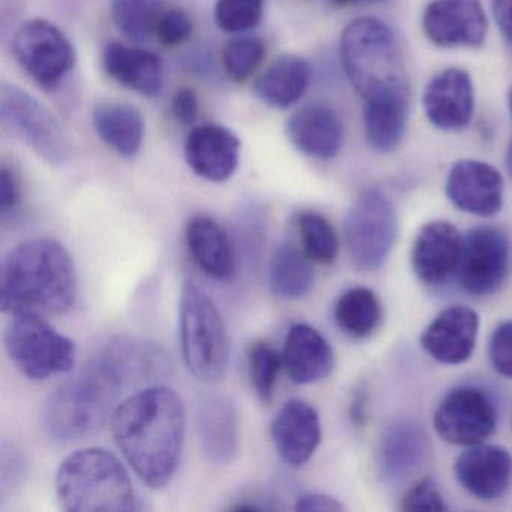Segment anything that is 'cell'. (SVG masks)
Here are the masks:
<instances>
[{"instance_id":"6da1fadb","label":"cell","mask_w":512,"mask_h":512,"mask_svg":"<svg viewBox=\"0 0 512 512\" xmlns=\"http://www.w3.org/2000/svg\"><path fill=\"white\" fill-rule=\"evenodd\" d=\"M112 434L119 451L146 485L161 488L172 481L181 460L185 409L166 386H149L116 407Z\"/></svg>"},{"instance_id":"7a4b0ae2","label":"cell","mask_w":512,"mask_h":512,"mask_svg":"<svg viewBox=\"0 0 512 512\" xmlns=\"http://www.w3.org/2000/svg\"><path fill=\"white\" fill-rule=\"evenodd\" d=\"M79 295L76 266L55 239L22 242L0 266V308L7 314H65Z\"/></svg>"},{"instance_id":"3957f363","label":"cell","mask_w":512,"mask_h":512,"mask_svg":"<svg viewBox=\"0 0 512 512\" xmlns=\"http://www.w3.org/2000/svg\"><path fill=\"white\" fill-rule=\"evenodd\" d=\"M124 389L115 368L98 353L47 397L41 415L44 431L61 443L94 436L112 418Z\"/></svg>"},{"instance_id":"277c9868","label":"cell","mask_w":512,"mask_h":512,"mask_svg":"<svg viewBox=\"0 0 512 512\" xmlns=\"http://www.w3.org/2000/svg\"><path fill=\"white\" fill-rule=\"evenodd\" d=\"M344 73L367 103L410 101V82L400 41L382 20L361 17L346 26L340 40Z\"/></svg>"},{"instance_id":"5b68a950","label":"cell","mask_w":512,"mask_h":512,"mask_svg":"<svg viewBox=\"0 0 512 512\" xmlns=\"http://www.w3.org/2000/svg\"><path fill=\"white\" fill-rule=\"evenodd\" d=\"M56 493L70 512H130L136 493L124 464L104 448L68 455L56 473Z\"/></svg>"},{"instance_id":"8992f818","label":"cell","mask_w":512,"mask_h":512,"mask_svg":"<svg viewBox=\"0 0 512 512\" xmlns=\"http://www.w3.org/2000/svg\"><path fill=\"white\" fill-rule=\"evenodd\" d=\"M179 329L188 371L200 382L214 383L223 379L230 359L226 325L217 305L193 281H187L182 287Z\"/></svg>"},{"instance_id":"52a82bcc","label":"cell","mask_w":512,"mask_h":512,"mask_svg":"<svg viewBox=\"0 0 512 512\" xmlns=\"http://www.w3.org/2000/svg\"><path fill=\"white\" fill-rule=\"evenodd\" d=\"M4 344L8 358L31 380L68 373L76 365V343L62 335L44 314H13Z\"/></svg>"},{"instance_id":"ba28073f","label":"cell","mask_w":512,"mask_h":512,"mask_svg":"<svg viewBox=\"0 0 512 512\" xmlns=\"http://www.w3.org/2000/svg\"><path fill=\"white\" fill-rule=\"evenodd\" d=\"M397 233V212L391 200L380 191H364L347 211L344 239L350 260L359 271L382 268Z\"/></svg>"},{"instance_id":"9c48e42d","label":"cell","mask_w":512,"mask_h":512,"mask_svg":"<svg viewBox=\"0 0 512 512\" xmlns=\"http://www.w3.org/2000/svg\"><path fill=\"white\" fill-rule=\"evenodd\" d=\"M0 121L53 166L70 160V142L58 119L16 85L0 88Z\"/></svg>"},{"instance_id":"30bf717a","label":"cell","mask_w":512,"mask_h":512,"mask_svg":"<svg viewBox=\"0 0 512 512\" xmlns=\"http://www.w3.org/2000/svg\"><path fill=\"white\" fill-rule=\"evenodd\" d=\"M13 55L28 76L46 91L58 89L76 65L73 46L64 32L41 19L29 20L17 29Z\"/></svg>"},{"instance_id":"8fae6325","label":"cell","mask_w":512,"mask_h":512,"mask_svg":"<svg viewBox=\"0 0 512 512\" xmlns=\"http://www.w3.org/2000/svg\"><path fill=\"white\" fill-rule=\"evenodd\" d=\"M509 272V242L497 227L479 226L463 236L458 284L467 295L482 298L502 289Z\"/></svg>"},{"instance_id":"7c38bea8","label":"cell","mask_w":512,"mask_h":512,"mask_svg":"<svg viewBox=\"0 0 512 512\" xmlns=\"http://www.w3.org/2000/svg\"><path fill=\"white\" fill-rule=\"evenodd\" d=\"M497 412L481 389L460 386L446 394L434 413V428L445 442L458 446L484 443L496 430Z\"/></svg>"},{"instance_id":"4fadbf2b","label":"cell","mask_w":512,"mask_h":512,"mask_svg":"<svg viewBox=\"0 0 512 512\" xmlns=\"http://www.w3.org/2000/svg\"><path fill=\"white\" fill-rule=\"evenodd\" d=\"M422 28L443 49H478L487 37L488 20L481 0H433L425 8Z\"/></svg>"},{"instance_id":"5bb4252c","label":"cell","mask_w":512,"mask_h":512,"mask_svg":"<svg viewBox=\"0 0 512 512\" xmlns=\"http://www.w3.org/2000/svg\"><path fill=\"white\" fill-rule=\"evenodd\" d=\"M445 191L449 202L467 214L493 217L502 209V175L482 161H457L449 170Z\"/></svg>"},{"instance_id":"9a60e30c","label":"cell","mask_w":512,"mask_h":512,"mask_svg":"<svg viewBox=\"0 0 512 512\" xmlns=\"http://www.w3.org/2000/svg\"><path fill=\"white\" fill-rule=\"evenodd\" d=\"M425 116L443 131L463 130L472 121L475 94L469 74L448 68L434 76L422 95Z\"/></svg>"},{"instance_id":"2e32d148","label":"cell","mask_w":512,"mask_h":512,"mask_svg":"<svg viewBox=\"0 0 512 512\" xmlns=\"http://www.w3.org/2000/svg\"><path fill=\"white\" fill-rule=\"evenodd\" d=\"M454 472L467 493L490 502L502 497L511 485L512 455L502 446L479 443L458 455Z\"/></svg>"},{"instance_id":"e0dca14e","label":"cell","mask_w":512,"mask_h":512,"mask_svg":"<svg viewBox=\"0 0 512 512\" xmlns=\"http://www.w3.org/2000/svg\"><path fill=\"white\" fill-rule=\"evenodd\" d=\"M271 436L281 460L299 469L310 461L322 439L319 413L305 401H287L272 419Z\"/></svg>"},{"instance_id":"ac0fdd59","label":"cell","mask_w":512,"mask_h":512,"mask_svg":"<svg viewBox=\"0 0 512 512\" xmlns=\"http://www.w3.org/2000/svg\"><path fill=\"white\" fill-rule=\"evenodd\" d=\"M478 329L479 317L472 308L451 305L422 332L421 346L437 362L463 364L472 356Z\"/></svg>"},{"instance_id":"d6986e66","label":"cell","mask_w":512,"mask_h":512,"mask_svg":"<svg viewBox=\"0 0 512 512\" xmlns=\"http://www.w3.org/2000/svg\"><path fill=\"white\" fill-rule=\"evenodd\" d=\"M196 428L203 455L211 463L229 464L238 451V413L221 392H203L196 401Z\"/></svg>"},{"instance_id":"ffe728a7","label":"cell","mask_w":512,"mask_h":512,"mask_svg":"<svg viewBox=\"0 0 512 512\" xmlns=\"http://www.w3.org/2000/svg\"><path fill=\"white\" fill-rule=\"evenodd\" d=\"M463 236L448 221H431L419 230L412 248V268L428 286L445 283L460 262Z\"/></svg>"},{"instance_id":"44dd1931","label":"cell","mask_w":512,"mask_h":512,"mask_svg":"<svg viewBox=\"0 0 512 512\" xmlns=\"http://www.w3.org/2000/svg\"><path fill=\"white\" fill-rule=\"evenodd\" d=\"M241 142L235 133L218 125H200L185 142V160L200 178L224 182L239 166Z\"/></svg>"},{"instance_id":"7402d4cb","label":"cell","mask_w":512,"mask_h":512,"mask_svg":"<svg viewBox=\"0 0 512 512\" xmlns=\"http://www.w3.org/2000/svg\"><path fill=\"white\" fill-rule=\"evenodd\" d=\"M286 133L299 152L316 160H331L344 142L343 121L325 103H310L296 110L287 119Z\"/></svg>"},{"instance_id":"603a6c76","label":"cell","mask_w":512,"mask_h":512,"mask_svg":"<svg viewBox=\"0 0 512 512\" xmlns=\"http://www.w3.org/2000/svg\"><path fill=\"white\" fill-rule=\"evenodd\" d=\"M100 353L115 368L125 388L166 380L173 371L166 350L145 338L116 337Z\"/></svg>"},{"instance_id":"cb8c5ba5","label":"cell","mask_w":512,"mask_h":512,"mask_svg":"<svg viewBox=\"0 0 512 512\" xmlns=\"http://www.w3.org/2000/svg\"><path fill=\"white\" fill-rule=\"evenodd\" d=\"M281 356L287 376L296 385L320 382L334 370L331 344L317 329L305 323H296L287 332Z\"/></svg>"},{"instance_id":"d4e9b609","label":"cell","mask_w":512,"mask_h":512,"mask_svg":"<svg viewBox=\"0 0 512 512\" xmlns=\"http://www.w3.org/2000/svg\"><path fill=\"white\" fill-rule=\"evenodd\" d=\"M103 67L110 79L146 97H155L163 89V59L149 50L122 43L107 44Z\"/></svg>"},{"instance_id":"484cf974","label":"cell","mask_w":512,"mask_h":512,"mask_svg":"<svg viewBox=\"0 0 512 512\" xmlns=\"http://www.w3.org/2000/svg\"><path fill=\"white\" fill-rule=\"evenodd\" d=\"M427 436L412 422H400L389 428L379 449V466L383 478L404 482L424 467L428 455Z\"/></svg>"},{"instance_id":"4316f807","label":"cell","mask_w":512,"mask_h":512,"mask_svg":"<svg viewBox=\"0 0 512 512\" xmlns=\"http://www.w3.org/2000/svg\"><path fill=\"white\" fill-rule=\"evenodd\" d=\"M188 250L196 265L218 281H232L236 274L235 254L229 236L212 218L199 215L188 223Z\"/></svg>"},{"instance_id":"83f0119b","label":"cell","mask_w":512,"mask_h":512,"mask_svg":"<svg viewBox=\"0 0 512 512\" xmlns=\"http://www.w3.org/2000/svg\"><path fill=\"white\" fill-rule=\"evenodd\" d=\"M310 80L311 68L305 59L283 55L257 79L254 94L269 107L289 109L304 97Z\"/></svg>"},{"instance_id":"f1b7e54d","label":"cell","mask_w":512,"mask_h":512,"mask_svg":"<svg viewBox=\"0 0 512 512\" xmlns=\"http://www.w3.org/2000/svg\"><path fill=\"white\" fill-rule=\"evenodd\" d=\"M98 137L122 157H134L142 148L145 121L137 107L125 103H101L92 112Z\"/></svg>"},{"instance_id":"f546056e","label":"cell","mask_w":512,"mask_h":512,"mask_svg":"<svg viewBox=\"0 0 512 512\" xmlns=\"http://www.w3.org/2000/svg\"><path fill=\"white\" fill-rule=\"evenodd\" d=\"M310 257L292 242H284L272 256L269 286L277 298L296 301L314 286V269Z\"/></svg>"},{"instance_id":"4dcf8cb0","label":"cell","mask_w":512,"mask_h":512,"mask_svg":"<svg viewBox=\"0 0 512 512\" xmlns=\"http://www.w3.org/2000/svg\"><path fill=\"white\" fill-rule=\"evenodd\" d=\"M409 101L364 104L365 139L371 149L388 154L400 145L406 130Z\"/></svg>"},{"instance_id":"1f68e13d","label":"cell","mask_w":512,"mask_h":512,"mask_svg":"<svg viewBox=\"0 0 512 512\" xmlns=\"http://www.w3.org/2000/svg\"><path fill=\"white\" fill-rule=\"evenodd\" d=\"M338 328L352 338H367L382 322V305L373 290L355 287L338 298L334 308Z\"/></svg>"},{"instance_id":"d6a6232c","label":"cell","mask_w":512,"mask_h":512,"mask_svg":"<svg viewBox=\"0 0 512 512\" xmlns=\"http://www.w3.org/2000/svg\"><path fill=\"white\" fill-rule=\"evenodd\" d=\"M163 10V0H113L112 19L116 28L130 38L143 43L155 35Z\"/></svg>"},{"instance_id":"836d02e7","label":"cell","mask_w":512,"mask_h":512,"mask_svg":"<svg viewBox=\"0 0 512 512\" xmlns=\"http://www.w3.org/2000/svg\"><path fill=\"white\" fill-rule=\"evenodd\" d=\"M298 230L307 256L320 265H332L340 253V241L332 224L317 212H304Z\"/></svg>"},{"instance_id":"e575fe53","label":"cell","mask_w":512,"mask_h":512,"mask_svg":"<svg viewBox=\"0 0 512 512\" xmlns=\"http://www.w3.org/2000/svg\"><path fill=\"white\" fill-rule=\"evenodd\" d=\"M281 367H283V356L271 344L257 341L250 347L248 368H250L251 385L263 403H271L274 398L275 385H277Z\"/></svg>"},{"instance_id":"d590c367","label":"cell","mask_w":512,"mask_h":512,"mask_svg":"<svg viewBox=\"0 0 512 512\" xmlns=\"http://www.w3.org/2000/svg\"><path fill=\"white\" fill-rule=\"evenodd\" d=\"M265 55L266 47L260 38H233L223 50L224 71L233 82H245L262 65Z\"/></svg>"},{"instance_id":"8d00e7d4","label":"cell","mask_w":512,"mask_h":512,"mask_svg":"<svg viewBox=\"0 0 512 512\" xmlns=\"http://www.w3.org/2000/svg\"><path fill=\"white\" fill-rule=\"evenodd\" d=\"M265 0H217L215 25L227 34L250 31L259 25Z\"/></svg>"},{"instance_id":"74e56055","label":"cell","mask_w":512,"mask_h":512,"mask_svg":"<svg viewBox=\"0 0 512 512\" xmlns=\"http://www.w3.org/2000/svg\"><path fill=\"white\" fill-rule=\"evenodd\" d=\"M193 31V22L187 14L181 10H169L161 14L154 37H157L163 46L175 47L190 40Z\"/></svg>"},{"instance_id":"f35d334b","label":"cell","mask_w":512,"mask_h":512,"mask_svg":"<svg viewBox=\"0 0 512 512\" xmlns=\"http://www.w3.org/2000/svg\"><path fill=\"white\" fill-rule=\"evenodd\" d=\"M488 356L497 373L512 379V320H506L494 329Z\"/></svg>"},{"instance_id":"ab89813d","label":"cell","mask_w":512,"mask_h":512,"mask_svg":"<svg viewBox=\"0 0 512 512\" xmlns=\"http://www.w3.org/2000/svg\"><path fill=\"white\" fill-rule=\"evenodd\" d=\"M403 511H445L439 488L431 479H422L406 491L401 499Z\"/></svg>"},{"instance_id":"60d3db41","label":"cell","mask_w":512,"mask_h":512,"mask_svg":"<svg viewBox=\"0 0 512 512\" xmlns=\"http://www.w3.org/2000/svg\"><path fill=\"white\" fill-rule=\"evenodd\" d=\"M22 203V190L16 173L7 166L0 170V211L2 218L7 220L10 215L16 214Z\"/></svg>"},{"instance_id":"b9f144b4","label":"cell","mask_w":512,"mask_h":512,"mask_svg":"<svg viewBox=\"0 0 512 512\" xmlns=\"http://www.w3.org/2000/svg\"><path fill=\"white\" fill-rule=\"evenodd\" d=\"M172 112L181 124L193 125L199 116V100L196 92L190 88H182L173 97Z\"/></svg>"},{"instance_id":"7bdbcfd3","label":"cell","mask_w":512,"mask_h":512,"mask_svg":"<svg viewBox=\"0 0 512 512\" xmlns=\"http://www.w3.org/2000/svg\"><path fill=\"white\" fill-rule=\"evenodd\" d=\"M296 511L302 512H340L344 506L328 494L313 493L302 496L295 506Z\"/></svg>"},{"instance_id":"ee69618b","label":"cell","mask_w":512,"mask_h":512,"mask_svg":"<svg viewBox=\"0 0 512 512\" xmlns=\"http://www.w3.org/2000/svg\"><path fill=\"white\" fill-rule=\"evenodd\" d=\"M493 16L500 34L512 50V0H493Z\"/></svg>"},{"instance_id":"f6af8a7d","label":"cell","mask_w":512,"mask_h":512,"mask_svg":"<svg viewBox=\"0 0 512 512\" xmlns=\"http://www.w3.org/2000/svg\"><path fill=\"white\" fill-rule=\"evenodd\" d=\"M338 7H350V5L362 4V2H383V0H332Z\"/></svg>"},{"instance_id":"bcb514c9","label":"cell","mask_w":512,"mask_h":512,"mask_svg":"<svg viewBox=\"0 0 512 512\" xmlns=\"http://www.w3.org/2000/svg\"><path fill=\"white\" fill-rule=\"evenodd\" d=\"M505 166L506 170H508V175L512 178V139L509 140L508 148H506Z\"/></svg>"},{"instance_id":"7dc6e473","label":"cell","mask_w":512,"mask_h":512,"mask_svg":"<svg viewBox=\"0 0 512 512\" xmlns=\"http://www.w3.org/2000/svg\"><path fill=\"white\" fill-rule=\"evenodd\" d=\"M508 106H509V112H511V116H512V89H511V91H509V95H508Z\"/></svg>"}]
</instances>
